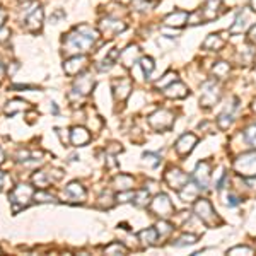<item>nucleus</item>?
Masks as SVG:
<instances>
[{"label":"nucleus","instance_id":"nucleus-17","mask_svg":"<svg viewBox=\"0 0 256 256\" xmlns=\"http://www.w3.org/2000/svg\"><path fill=\"white\" fill-rule=\"evenodd\" d=\"M139 46H128L127 50H125L123 53H121V62H123L125 67H130L133 65V63L137 62V58H139Z\"/></svg>","mask_w":256,"mask_h":256},{"label":"nucleus","instance_id":"nucleus-40","mask_svg":"<svg viewBox=\"0 0 256 256\" xmlns=\"http://www.w3.org/2000/svg\"><path fill=\"white\" fill-rule=\"evenodd\" d=\"M4 161V154H2V150H0V163Z\"/></svg>","mask_w":256,"mask_h":256},{"label":"nucleus","instance_id":"nucleus-34","mask_svg":"<svg viewBox=\"0 0 256 256\" xmlns=\"http://www.w3.org/2000/svg\"><path fill=\"white\" fill-rule=\"evenodd\" d=\"M238 253H246V255H253L255 251H253L251 248H248V246H236V248L229 249L227 255H238Z\"/></svg>","mask_w":256,"mask_h":256},{"label":"nucleus","instance_id":"nucleus-29","mask_svg":"<svg viewBox=\"0 0 256 256\" xmlns=\"http://www.w3.org/2000/svg\"><path fill=\"white\" fill-rule=\"evenodd\" d=\"M114 184H121V190H130L133 184V180L132 176H128V174H120V176L114 180Z\"/></svg>","mask_w":256,"mask_h":256},{"label":"nucleus","instance_id":"nucleus-33","mask_svg":"<svg viewBox=\"0 0 256 256\" xmlns=\"http://www.w3.org/2000/svg\"><path fill=\"white\" fill-rule=\"evenodd\" d=\"M174 80H176V73H174V72H167L166 75H164L163 79H161L159 82L156 84V86L161 87V89H164V87H167L169 84H173Z\"/></svg>","mask_w":256,"mask_h":256},{"label":"nucleus","instance_id":"nucleus-6","mask_svg":"<svg viewBox=\"0 0 256 256\" xmlns=\"http://www.w3.org/2000/svg\"><path fill=\"white\" fill-rule=\"evenodd\" d=\"M220 86L214 80H208L201 86V94H200V106L201 108H212L214 104L219 103L220 99Z\"/></svg>","mask_w":256,"mask_h":256},{"label":"nucleus","instance_id":"nucleus-35","mask_svg":"<svg viewBox=\"0 0 256 256\" xmlns=\"http://www.w3.org/2000/svg\"><path fill=\"white\" fill-rule=\"evenodd\" d=\"M239 203H241V200L236 195H227V198H225V205H229V207H238Z\"/></svg>","mask_w":256,"mask_h":256},{"label":"nucleus","instance_id":"nucleus-23","mask_svg":"<svg viewBox=\"0 0 256 256\" xmlns=\"http://www.w3.org/2000/svg\"><path fill=\"white\" fill-rule=\"evenodd\" d=\"M195 242H198L197 234H183V236H180L176 241H173V246L183 248V246H191V244H195Z\"/></svg>","mask_w":256,"mask_h":256},{"label":"nucleus","instance_id":"nucleus-7","mask_svg":"<svg viewBox=\"0 0 256 256\" xmlns=\"http://www.w3.org/2000/svg\"><path fill=\"white\" fill-rule=\"evenodd\" d=\"M149 125L157 132H164V130L167 132L174 125V114L167 110H159L149 116Z\"/></svg>","mask_w":256,"mask_h":256},{"label":"nucleus","instance_id":"nucleus-36","mask_svg":"<svg viewBox=\"0 0 256 256\" xmlns=\"http://www.w3.org/2000/svg\"><path fill=\"white\" fill-rule=\"evenodd\" d=\"M55 198L50 197V195H45V193H36V201H53Z\"/></svg>","mask_w":256,"mask_h":256},{"label":"nucleus","instance_id":"nucleus-41","mask_svg":"<svg viewBox=\"0 0 256 256\" xmlns=\"http://www.w3.org/2000/svg\"><path fill=\"white\" fill-rule=\"evenodd\" d=\"M255 72H256V67H255Z\"/></svg>","mask_w":256,"mask_h":256},{"label":"nucleus","instance_id":"nucleus-15","mask_svg":"<svg viewBox=\"0 0 256 256\" xmlns=\"http://www.w3.org/2000/svg\"><path fill=\"white\" fill-rule=\"evenodd\" d=\"M255 56H256V45H253L251 41L246 43L238 53V58H239V63H241V65H248V63H251L253 60H255Z\"/></svg>","mask_w":256,"mask_h":256},{"label":"nucleus","instance_id":"nucleus-19","mask_svg":"<svg viewBox=\"0 0 256 256\" xmlns=\"http://www.w3.org/2000/svg\"><path fill=\"white\" fill-rule=\"evenodd\" d=\"M140 241H142L144 246H154L157 242V238H159V232L156 231V229H146V231H142L139 234Z\"/></svg>","mask_w":256,"mask_h":256},{"label":"nucleus","instance_id":"nucleus-26","mask_svg":"<svg viewBox=\"0 0 256 256\" xmlns=\"http://www.w3.org/2000/svg\"><path fill=\"white\" fill-rule=\"evenodd\" d=\"M244 140H246V144L248 146H251L253 149H256V123L255 125H251V127H248L244 130Z\"/></svg>","mask_w":256,"mask_h":256},{"label":"nucleus","instance_id":"nucleus-24","mask_svg":"<svg viewBox=\"0 0 256 256\" xmlns=\"http://www.w3.org/2000/svg\"><path fill=\"white\" fill-rule=\"evenodd\" d=\"M150 193L147 190H140L137 191L135 195H133V203H135V207H147V205L150 203Z\"/></svg>","mask_w":256,"mask_h":256},{"label":"nucleus","instance_id":"nucleus-18","mask_svg":"<svg viewBox=\"0 0 256 256\" xmlns=\"http://www.w3.org/2000/svg\"><path fill=\"white\" fill-rule=\"evenodd\" d=\"M91 139L89 132L87 130H84V128H79L75 127L72 130V137H70V140H72L73 146H84V144H87Z\"/></svg>","mask_w":256,"mask_h":256},{"label":"nucleus","instance_id":"nucleus-25","mask_svg":"<svg viewBox=\"0 0 256 256\" xmlns=\"http://www.w3.org/2000/svg\"><path fill=\"white\" fill-rule=\"evenodd\" d=\"M67 193L72 195L73 198H77V200H84L86 198V190L82 188V184L79 183H70L69 186H67Z\"/></svg>","mask_w":256,"mask_h":256},{"label":"nucleus","instance_id":"nucleus-9","mask_svg":"<svg viewBox=\"0 0 256 256\" xmlns=\"http://www.w3.org/2000/svg\"><path fill=\"white\" fill-rule=\"evenodd\" d=\"M190 180H191V176H188L186 173H183V171L178 169V167H171V169H167V173L164 174L166 184L171 190H176V191H180Z\"/></svg>","mask_w":256,"mask_h":256},{"label":"nucleus","instance_id":"nucleus-11","mask_svg":"<svg viewBox=\"0 0 256 256\" xmlns=\"http://www.w3.org/2000/svg\"><path fill=\"white\" fill-rule=\"evenodd\" d=\"M197 142H198V139L195 133H183V135L176 140V144H174V150H176L178 156L184 157L195 149Z\"/></svg>","mask_w":256,"mask_h":256},{"label":"nucleus","instance_id":"nucleus-32","mask_svg":"<svg viewBox=\"0 0 256 256\" xmlns=\"http://www.w3.org/2000/svg\"><path fill=\"white\" fill-rule=\"evenodd\" d=\"M104 251H106L108 255H120V253L121 255H125V253H127V248H125L123 244H120V242H113V244L108 246Z\"/></svg>","mask_w":256,"mask_h":256},{"label":"nucleus","instance_id":"nucleus-8","mask_svg":"<svg viewBox=\"0 0 256 256\" xmlns=\"http://www.w3.org/2000/svg\"><path fill=\"white\" fill-rule=\"evenodd\" d=\"M224 12V4H222V0H205L203 7H200L198 14L201 18V22H210L214 19H219L220 14Z\"/></svg>","mask_w":256,"mask_h":256},{"label":"nucleus","instance_id":"nucleus-30","mask_svg":"<svg viewBox=\"0 0 256 256\" xmlns=\"http://www.w3.org/2000/svg\"><path fill=\"white\" fill-rule=\"evenodd\" d=\"M142 157H144V163L149 164V167H157L161 164V157L154 152H146Z\"/></svg>","mask_w":256,"mask_h":256},{"label":"nucleus","instance_id":"nucleus-5","mask_svg":"<svg viewBox=\"0 0 256 256\" xmlns=\"http://www.w3.org/2000/svg\"><path fill=\"white\" fill-rule=\"evenodd\" d=\"M149 207H150V212H152L154 215H159L161 219H166V220L174 215L173 201H171L169 197H167V195H164V193L157 195V197L149 203Z\"/></svg>","mask_w":256,"mask_h":256},{"label":"nucleus","instance_id":"nucleus-39","mask_svg":"<svg viewBox=\"0 0 256 256\" xmlns=\"http://www.w3.org/2000/svg\"><path fill=\"white\" fill-rule=\"evenodd\" d=\"M253 111H255V113H256V99L253 101Z\"/></svg>","mask_w":256,"mask_h":256},{"label":"nucleus","instance_id":"nucleus-22","mask_svg":"<svg viewBox=\"0 0 256 256\" xmlns=\"http://www.w3.org/2000/svg\"><path fill=\"white\" fill-rule=\"evenodd\" d=\"M232 120H234V113H232V111L227 110V111H224V113H220L217 118L219 128H220V130H227V128L232 125Z\"/></svg>","mask_w":256,"mask_h":256},{"label":"nucleus","instance_id":"nucleus-14","mask_svg":"<svg viewBox=\"0 0 256 256\" xmlns=\"http://www.w3.org/2000/svg\"><path fill=\"white\" fill-rule=\"evenodd\" d=\"M224 46H225V39L222 38L220 35H215V33L208 35L207 38H205V41L201 43V48L207 50V52H220Z\"/></svg>","mask_w":256,"mask_h":256},{"label":"nucleus","instance_id":"nucleus-1","mask_svg":"<svg viewBox=\"0 0 256 256\" xmlns=\"http://www.w3.org/2000/svg\"><path fill=\"white\" fill-rule=\"evenodd\" d=\"M97 38V33L94 31L89 26H80L75 29V33H70L67 36L65 43L69 46V52H77V53H84L94 45Z\"/></svg>","mask_w":256,"mask_h":256},{"label":"nucleus","instance_id":"nucleus-12","mask_svg":"<svg viewBox=\"0 0 256 256\" xmlns=\"http://www.w3.org/2000/svg\"><path fill=\"white\" fill-rule=\"evenodd\" d=\"M163 22H164V26H167V28H176V29H180V28H183L184 24H188L190 22V12H186V11H173V12H169V14L166 16V18L163 19Z\"/></svg>","mask_w":256,"mask_h":256},{"label":"nucleus","instance_id":"nucleus-38","mask_svg":"<svg viewBox=\"0 0 256 256\" xmlns=\"http://www.w3.org/2000/svg\"><path fill=\"white\" fill-rule=\"evenodd\" d=\"M249 7H251L253 11L256 12V0H249Z\"/></svg>","mask_w":256,"mask_h":256},{"label":"nucleus","instance_id":"nucleus-21","mask_svg":"<svg viewBox=\"0 0 256 256\" xmlns=\"http://www.w3.org/2000/svg\"><path fill=\"white\" fill-rule=\"evenodd\" d=\"M130 91H132V82L130 80H127V79H123V80H120L118 82V87H116V99H121L123 101L125 97L130 94Z\"/></svg>","mask_w":256,"mask_h":256},{"label":"nucleus","instance_id":"nucleus-2","mask_svg":"<svg viewBox=\"0 0 256 256\" xmlns=\"http://www.w3.org/2000/svg\"><path fill=\"white\" fill-rule=\"evenodd\" d=\"M193 212L207 227H217L222 224L220 217L217 215V212L214 210V207L207 198H197L193 205Z\"/></svg>","mask_w":256,"mask_h":256},{"label":"nucleus","instance_id":"nucleus-13","mask_svg":"<svg viewBox=\"0 0 256 256\" xmlns=\"http://www.w3.org/2000/svg\"><path fill=\"white\" fill-rule=\"evenodd\" d=\"M163 91H164V96L169 97V99H183V97H186L188 94H190L188 87L184 86L183 82H178V80H174L173 84L164 87Z\"/></svg>","mask_w":256,"mask_h":256},{"label":"nucleus","instance_id":"nucleus-37","mask_svg":"<svg viewBox=\"0 0 256 256\" xmlns=\"http://www.w3.org/2000/svg\"><path fill=\"white\" fill-rule=\"evenodd\" d=\"M249 41H251L253 45H256V22L253 24V28L249 29Z\"/></svg>","mask_w":256,"mask_h":256},{"label":"nucleus","instance_id":"nucleus-27","mask_svg":"<svg viewBox=\"0 0 256 256\" xmlns=\"http://www.w3.org/2000/svg\"><path fill=\"white\" fill-rule=\"evenodd\" d=\"M80 62H86V58L84 56H73V58H70L69 62L65 63V72L69 73V75H75L79 70H77V63Z\"/></svg>","mask_w":256,"mask_h":256},{"label":"nucleus","instance_id":"nucleus-20","mask_svg":"<svg viewBox=\"0 0 256 256\" xmlns=\"http://www.w3.org/2000/svg\"><path fill=\"white\" fill-rule=\"evenodd\" d=\"M212 73H214L217 79H227L229 73H231V67L227 62H215V65L212 67Z\"/></svg>","mask_w":256,"mask_h":256},{"label":"nucleus","instance_id":"nucleus-42","mask_svg":"<svg viewBox=\"0 0 256 256\" xmlns=\"http://www.w3.org/2000/svg\"><path fill=\"white\" fill-rule=\"evenodd\" d=\"M149 2H150V0H149Z\"/></svg>","mask_w":256,"mask_h":256},{"label":"nucleus","instance_id":"nucleus-10","mask_svg":"<svg viewBox=\"0 0 256 256\" xmlns=\"http://www.w3.org/2000/svg\"><path fill=\"white\" fill-rule=\"evenodd\" d=\"M191 180L198 184L200 190H207L208 183H210V163H207V161H200V163L197 164V169H195Z\"/></svg>","mask_w":256,"mask_h":256},{"label":"nucleus","instance_id":"nucleus-3","mask_svg":"<svg viewBox=\"0 0 256 256\" xmlns=\"http://www.w3.org/2000/svg\"><path fill=\"white\" fill-rule=\"evenodd\" d=\"M256 22V12L253 11L251 7H242L238 11V14H236L234 18V22H232V26L229 28V33L231 35H242V33H248L249 29L253 28V24Z\"/></svg>","mask_w":256,"mask_h":256},{"label":"nucleus","instance_id":"nucleus-4","mask_svg":"<svg viewBox=\"0 0 256 256\" xmlns=\"http://www.w3.org/2000/svg\"><path fill=\"white\" fill-rule=\"evenodd\" d=\"M234 169L244 178H256V152H248L234 161Z\"/></svg>","mask_w":256,"mask_h":256},{"label":"nucleus","instance_id":"nucleus-28","mask_svg":"<svg viewBox=\"0 0 256 256\" xmlns=\"http://www.w3.org/2000/svg\"><path fill=\"white\" fill-rule=\"evenodd\" d=\"M140 67H142L146 77H150V73H152L154 69H156V65H154V60L150 58V56H142V58H140Z\"/></svg>","mask_w":256,"mask_h":256},{"label":"nucleus","instance_id":"nucleus-31","mask_svg":"<svg viewBox=\"0 0 256 256\" xmlns=\"http://www.w3.org/2000/svg\"><path fill=\"white\" fill-rule=\"evenodd\" d=\"M41 19H43V12H41V9L38 7V11H35L33 12V18H29L28 21V28H31V24H35V28H38L39 29V26H41Z\"/></svg>","mask_w":256,"mask_h":256},{"label":"nucleus","instance_id":"nucleus-16","mask_svg":"<svg viewBox=\"0 0 256 256\" xmlns=\"http://www.w3.org/2000/svg\"><path fill=\"white\" fill-rule=\"evenodd\" d=\"M125 29H127V24H125V22H121V21H116V19H114V21H104L103 22L104 35L110 36V38H113L114 35L125 31Z\"/></svg>","mask_w":256,"mask_h":256}]
</instances>
